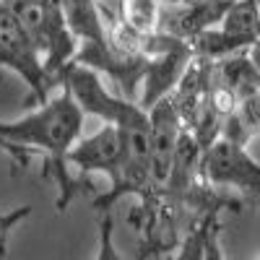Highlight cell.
Masks as SVG:
<instances>
[{
    "label": "cell",
    "mask_w": 260,
    "mask_h": 260,
    "mask_svg": "<svg viewBox=\"0 0 260 260\" xmlns=\"http://www.w3.org/2000/svg\"><path fill=\"white\" fill-rule=\"evenodd\" d=\"M86 112L71 94L68 86L55 89L45 102H42L31 115H24L21 120L6 122L0 120V148L13 154L11 159L18 161V169L29 167V154H45L47 161L42 167V177L55 180L60 198L57 211H65L78 192H89L91 198L99 195L91 180L71 177L65 169V154L68 148L81 138Z\"/></svg>",
    "instance_id": "cell-1"
},
{
    "label": "cell",
    "mask_w": 260,
    "mask_h": 260,
    "mask_svg": "<svg viewBox=\"0 0 260 260\" xmlns=\"http://www.w3.org/2000/svg\"><path fill=\"white\" fill-rule=\"evenodd\" d=\"M0 68L13 71L31 89V99L26 104H42L55 89H60L47 76L45 60L29 31L6 3H0Z\"/></svg>",
    "instance_id": "cell-2"
},
{
    "label": "cell",
    "mask_w": 260,
    "mask_h": 260,
    "mask_svg": "<svg viewBox=\"0 0 260 260\" xmlns=\"http://www.w3.org/2000/svg\"><path fill=\"white\" fill-rule=\"evenodd\" d=\"M198 177L208 185L237 187L247 198L260 201V161L247 154V146L219 136L201 154Z\"/></svg>",
    "instance_id": "cell-3"
},
{
    "label": "cell",
    "mask_w": 260,
    "mask_h": 260,
    "mask_svg": "<svg viewBox=\"0 0 260 260\" xmlns=\"http://www.w3.org/2000/svg\"><path fill=\"white\" fill-rule=\"evenodd\" d=\"M148 159H151V185L154 190H164L172 161H175V151L182 136V120L175 110L169 96L156 99L148 107Z\"/></svg>",
    "instance_id": "cell-4"
},
{
    "label": "cell",
    "mask_w": 260,
    "mask_h": 260,
    "mask_svg": "<svg viewBox=\"0 0 260 260\" xmlns=\"http://www.w3.org/2000/svg\"><path fill=\"white\" fill-rule=\"evenodd\" d=\"M65 164H73L81 172V177H89L99 172V175L110 177V182H115L122 167L120 130L112 122H104L96 133L78 138L65 154Z\"/></svg>",
    "instance_id": "cell-5"
},
{
    "label": "cell",
    "mask_w": 260,
    "mask_h": 260,
    "mask_svg": "<svg viewBox=\"0 0 260 260\" xmlns=\"http://www.w3.org/2000/svg\"><path fill=\"white\" fill-rule=\"evenodd\" d=\"M229 3L232 0H177V3H167L161 6L156 31H167L177 39L190 42L201 31L219 24Z\"/></svg>",
    "instance_id": "cell-6"
},
{
    "label": "cell",
    "mask_w": 260,
    "mask_h": 260,
    "mask_svg": "<svg viewBox=\"0 0 260 260\" xmlns=\"http://www.w3.org/2000/svg\"><path fill=\"white\" fill-rule=\"evenodd\" d=\"M219 136H224L229 141H237L242 146H247L255 136H260V89L237 99L234 110L221 122Z\"/></svg>",
    "instance_id": "cell-7"
},
{
    "label": "cell",
    "mask_w": 260,
    "mask_h": 260,
    "mask_svg": "<svg viewBox=\"0 0 260 260\" xmlns=\"http://www.w3.org/2000/svg\"><path fill=\"white\" fill-rule=\"evenodd\" d=\"M65 24L78 42H104V26L96 0H60Z\"/></svg>",
    "instance_id": "cell-8"
},
{
    "label": "cell",
    "mask_w": 260,
    "mask_h": 260,
    "mask_svg": "<svg viewBox=\"0 0 260 260\" xmlns=\"http://www.w3.org/2000/svg\"><path fill=\"white\" fill-rule=\"evenodd\" d=\"M219 26L245 42H252L260 31V3L257 0H232Z\"/></svg>",
    "instance_id": "cell-9"
},
{
    "label": "cell",
    "mask_w": 260,
    "mask_h": 260,
    "mask_svg": "<svg viewBox=\"0 0 260 260\" xmlns=\"http://www.w3.org/2000/svg\"><path fill=\"white\" fill-rule=\"evenodd\" d=\"M120 11L125 24L136 29L138 34H151L159 29V16H161L159 0H122Z\"/></svg>",
    "instance_id": "cell-10"
},
{
    "label": "cell",
    "mask_w": 260,
    "mask_h": 260,
    "mask_svg": "<svg viewBox=\"0 0 260 260\" xmlns=\"http://www.w3.org/2000/svg\"><path fill=\"white\" fill-rule=\"evenodd\" d=\"M31 216V206H21L13 211L0 213V255H8V240H11V232Z\"/></svg>",
    "instance_id": "cell-11"
},
{
    "label": "cell",
    "mask_w": 260,
    "mask_h": 260,
    "mask_svg": "<svg viewBox=\"0 0 260 260\" xmlns=\"http://www.w3.org/2000/svg\"><path fill=\"white\" fill-rule=\"evenodd\" d=\"M245 52H247V57H250V62H252V68H255L257 78H260V31L255 34V39L250 42V47H247Z\"/></svg>",
    "instance_id": "cell-12"
},
{
    "label": "cell",
    "mask_w": 260,
    "mask_h": 260,
    "mask_svg": "<svg viewBox=\"0 0 260 260\" xmlns=\"http://www.w3.org/2000/svg\"><path fill=\"white\" fill-rule=\"evenodd\" d=\"M159 3H161V6H167V3H177V0H159Z\"/></svg>",
    "instance_id": "cell-13"
}]
</instances>
